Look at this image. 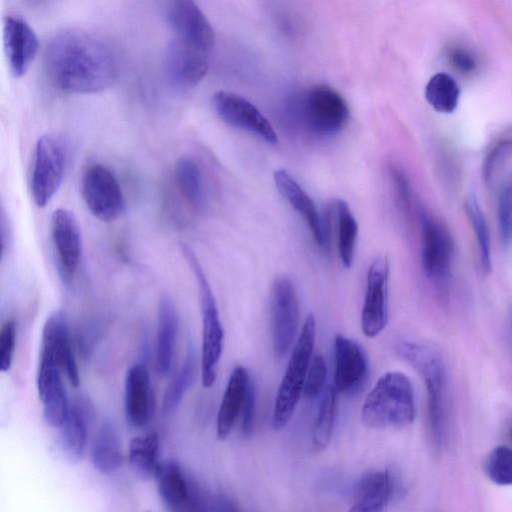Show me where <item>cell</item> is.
<instances>
[{
	"instance_id": "cell-1",
	"label": "cell",
	"mask_w": 512,
	"mask_h": 512,
	"mask_svg": "<svg viewBox=\"0 0 512 512\" xmlns=\"http://www.w3.org/2000/svg\"><path fill=\"white\" fill-rule=\"evenodd\" d=\"M44 67L58 90L90 94L113 85L119 62L114 48L102 37L70 29L57 33L46 44Z\"/></svg>"
},
{
	"instance_id": "cell-2",
	"label": "cell",
	"mask_w": 512,
	"mask_h": 512,
	"mask_svg": "<svg viewBox=\"0 0 512 512\" xmlns=\"http://www.w3.org/2000/svg\"><path fill=\"white\" fill-rule=\"evenodd\" d=\"M396 353L425 383L430 437L434 448L440 450L447 433V373L444 359L435 347L410 340L400 342L396 346Z\"/></svg>"
},
{
	"instance_id": "cell-3",
	"label": "cell",
	"mask_w": 512,
	"mask_h": 512,
	"mask_svg": "<svg viewBox=\"0 0 512 512\" xmlns=\"http://www.w3.org/2000/svg\"><path fill=\"white\" fill-rule=\"evenodd\" d=\"M415 417L412 383L398 371L386 372L377 380L361 409L362 423L371 429L403 428Z\"/></svg>"
},
{
	"instance_id": "cell-4",
	"label": "cell",
	"mask_w": 512,
	"mask_h": 512,
	"mask_svg": "<svg viewBox=\"0 0 512 512\" xmlns=\"http://www.w3.org/2000/svg\"><path fill=\"white\" fill-rule=\"evenodd\" d=\"M315 338V318L309 314L294 344L277 391L272 414V427L275 431L283 429L289 423L303 393L309 364L313 356Z\"/></svg>"
},
{
	"instance_id": "cell-5",
	"label": "cell",
	"mask_w": 512,
	"mask_h": 512,
	"mask_svg": "<svg viewBox=\"0 0 512 512\" xmlns=\"http://www.w3.org/2000/svg\"><path fill=\"white\" fill-rule=\"evenodd\" d=\"M181 251L196 279L202 316L201 376L205 388L211 387L216 379L217 367L221 358L224 331L217 303L198 258L185 244Z\"/></svg>"
},
{
	"instance_id": "cell-6",
	"label": "cell",
	"mask_w": 512,
	"mask_h": 512,
	"mask_svg": "<svg viewBox=\"0 0 512 512\" xmlns=\"http://www.w3.org/2000/svg\"><path fill=\"white\" fill-rule=\"evenodd\" d=\"M166 15L173 37L171 46L203 55H211L213 29L193 0H168Z\"/></svg>"
},
{
	"instance_id": "cell-7",
	"label": "cell",
	"mask_w": 512,
	"mask_h": 512,
	"mask_svg": "<svg viewBox=\"0 0 512 512\" xmlns=\"http://www.w3.org/2000/svg\"><path fill=\"white\" fill-rule=\"evenodd\" d=\"M300 118L311 132L330 136L340 132L349 119L345 99L332 87L319 84L309 88L298 103Z\"/></svg>"
},
{
	"instance_id": "cell-8",
	"label": "cell",
	"mask_w": 512,
	"mask_h": 512,
	"mask_svg": "<svg viewBox=\"0 0 512 512\" xmlns=\"http://www.w3.org/2000/svg\"><path fill=\"white\" fill-rule=\"evenodd\" d=\"M66 150L60 138L44 134L36 142L30 188L35 204L45 207L59 189L65 172Z\"/></svg>"
},
{
	"instance_id": "cell-9",
	"label": "cell",
	"mask_w": 512,
	"mask_h": 512,
	"mask_svg": "<svg viewBox=\"0 0 512 512\" xmlns=\"http://www.w3.org/2000/svg\"><path fill=\"white\" fill-rule=\"evenodd\" d=\"M62 366L53 343L42 336L39 366L37 372V389L43 405L46 423L54 428L63 424L70 402L62 381Z\"/></svg>"
},
{
	"instance_id": "cell-10",
	"label": "cell",
	"mask_w": 512,
	"mask_h": 512,
	"mask_svg": "<svg viewBox=\"0 0 512 512\" xmlns=\"http://www.w3.org/2000/svg\"><path fill=\"white\" fill-rule=\"evenodd\" d=\"M81 193L88 210L101 221H114L125 209V199L117 177L101 163H93L84 171Z\"/></svg>"
},
{
	"instance_id": "cell-11",
	"label": "cell",
	"mask_w": 512,
	"mask_h": 512,
	"mask_svg": "<svg viewBox=\"0 0 512 512\" xmlns=\"http://www.w3.org/2000/svg\"><path fill=\"white\" fill-rule=\"evenodd\" d=\"M159 496L171 511L221 510L223 495H206L187 478L180 466L169 461L162 464L156 477Z\"/></svg>"
},
{
	"instance_id": "cell-12",
	"label": "cell",
	"mask_w": 512,
	"mask_h": 512,
	"mask_svg": "<svg viewBox=\"0 0 512 512\" xmlns=\"http://www.w3.org/2000/svg\"><path fill=\"white\" fill-rule=\"evenodd\" d=\"M299 324V304L289 277L274 279L270 292V325L275 355L281 358L291 349Z\"/></svg>"
},
{
	"instance_id": "cell-13",
	"label": "cell",
	"mask_w": 512,
	"mask_h": 512,
	"mask_svg": "<svg viewBox=\"0 0 512 512\" xmlns=\"http://www.w3.org/2000/svg\"><path fill=\"white\" fill-rule=\"evenodd\" d=\"M421 225V265L424 274L436 283L448 280L454 252L452 236L442 221L422 211Z\"/></svg>"
},
{
	"instance_id": "cell-14",
	"label": "cell",
	"mask_w": 512,
	"mask_h": 512,
	"mask_svg": "<svg viewBox=\"0 0 512 512\" xmlns=\"http://www.w3.org/2000/svg\"><path fill=\"white\" fill-rule=\"evenodd\" d=\"M211 104L214 112L226 124L254 134L269 144L278 143L277 133L271 123L242 96L218 91L212 96Z\"/></svg>"
},
{
	"instance_id": "cell-15",
	"label": "cell",
	"mask_w": 512,
	"mask_h": 512,
	"mask_svg": "<svg viewBox=\"0 0 512 512\" xmlns=\"http://www.w3.org/2000/svg\"><path fill=\"white\" fill-rule=\"evenodd\" d=\"M389 262L378 257L367 272L366 292L361 311V329L365 336L376 337L388 323Z\"/></svg>"
},
{
	"instance_id": "cell-16",
	"label": "cell",
	"mask_w": 512,
	"mask_h": 512,
	"mask_svg": "<svg viewBox=\"0 0 512 512\" xmlns=\"http://www.w3.org/2000/svg\"><path fill=\"white\" fill-rule=\"evenodd\" d=\"M50 230L60 275L68 282L76 274L82 257L77 219L71 211L58 208L51 215Z\"/></svg>"
},
{
	"instance_id": "cell-17",
	"label": "cell",
	"mask_w": 512,
	"mask_h": 512,
	"mask_svg": "<svg viewBox=\"0 0 512 512\" xmlns=\"http://www.w3.org/2000/svg\"><path fill=\"white\" fill-rule=\"evenodd\" d=\"M334 387L338 393L351 395L364 385L369 364L365 351L355 340L338 334L334 340Z\"/></svg>"
},
{
	"instance_id": "cell-18",
	"label": "cell",
	"mask_w": 512,
	"mask_h": 512,
	"mask_svg": "<svg viewBox=\"0 0 512 512\" xmlns=\"http://www.w3.org/2000/svg\"><path fill=\"white\" fill-rule=\"evenodd\" d=\"M4 46L10 73L20 78L28 71L39 48L37 35L22 18H4Z\"/></svg>"
},
{
	"instance_id": "cell-19",
	"label": "cell",
	"mask_w": 512,
	"mask_h": 512,
	"mask_svg": "<svg viewBox=\"0 0 512 512\" xmlns=\"http://www.w3.org/2000/svg\"><path fill=\"white\" fill-rule=\"evenodd\" d=\"M403 486L392 471L376 470L367 473L359 481L352 507V512H378L401 493Z\"/></svg>"
},
{
	"instance_id": "cell-20",
	"label": "cell",
	"mask_w": 512,
	"mask_h": 512,
	"mask_svg": "<svg viewBox=\"0 0 512 512\" xmlns=\"http://www.w3.org/2000/svg\"><path fill=\"white\" fill-rule=\"evenodd\" d=\"M125 414L134 427L145 426L152 414V390L147 367L133 364L125 378Z\"/></svg>"
},
{
	"instance_id": "cell-21",
	"label": "cell",
	"mask_w": 512,
	"mask_h": 512,
	"mask_svg": "<svg viewBox=\"0 0 512 512\" xmlns=\"http://www.w3.org/2000/svg\"><path fill=\"white\" fill-rule=\"evenodd\" d=\"M273 177L279 193L303 217L315 243L319 246L325 245L327 237L325 226H323L319 212L311 197L286 170H276Z\"/></svg>"
},
{
	"instance_id": "cell-22",
	"label": "cell",
	"mask_w": 512,
	"mask_h": 512,
	"mask_svg": "<svg viewBox=\"0 0 512 512\" xmlns=\"http://www.w3.org/2000/svg\"><path fill=\"white\" fill-rule=\"evenodd\" d=\"M245 367L238 365L232 370L217 415V437L225 440L241 416L247 390L251 382Z\"/></svg>"
},
{
	"instance_id": "cell-23",
	"label": "cell",
	"mask_w": 512,
	"mask_h": 512,
	"mask_svg": "<svg viewBox=\"0 0 512 512\" xmlns=\"http://www.w3.org/2000/svg\"><path fill=\"white\" fill-rule=\"evenodd\" d=\"M178 324V311L173 299L162 295L158 303L156 342V369L161 376L171 369Z\"/></svg>"
},
{
	"instance_id": "cell-24",
	"label": "cell",
	"mask_w": 512,
	"mask_h": 512,
	"mask_svg": "<svg viewBox=\"0 0 512 512\" xmlns=\"http://www.w3.org/2000/svg\"><path fill=\"white\" fill-rule=\"evenodd\" d=\"M90 416L88 402L79 399L70 403L68 414L60 427V440L64 452L72 460H78L85 451Z\"/></svg>"
},
{
	"instance_id": "cell-25",
	"label": "cell",
	"mask_w": 512,
	"mask_h": 512,
	"mask_svg": "<svg viewBox=\"0 0 512 512\" xmlns=\"http://www.w3.org/2000/svg\"><path fill=\"white\" fill-rule=\"evenodd\" d=\"M42 336L47 337L54 345L59 360L70 383L79 386V371L72 349L67 319L62 311H55L46 320Z\"/></svg>"
},
{
	"instance_id": "cell-26",
	"label": "cell",
	"mask_w": 512,
	"mask_h": 512,
	"mask_svg": "<svg viewBox=\"0 0 512 512\" xmlns=\"http://www.w3.org/2000/svg\"><path fill=\"white\" fill-rule=\"evenodd\" d=\"M94 467L103 474L115 472L122 463V451L118 432L110 422H104L96 436L91 449Z\"/></svg>"
},
{
	"instance_id": "cell-27",
	"label": "cell",
	"mask_w": 512,
	"mask_h": 512,
	"mask_svg": "<svg viewBox=\"0 0 512 512\" xmlns=\"http://www.w3.org/2000/svg\"><path fill=\"white\" fill-rule=\"evenodd\" d=\"M176 187L183 199L192 207H200L203 201V180L200 167L194 158L183 155L174 167Z\"/></svg>"
},
{
	"instance_id": "cell-28",
	"label": "cell",
	"mask_w": 512,
	"mask_h": 512,
	"mask_svg": "<svg viewBox=\"0 0 512 512\" xmlns=\"http://www.w3.org/2000/svg\"><path fill=\"white\" fill-rule=\"evenodd\" d=\"M132 466L146 477H157L162 463L159 461V436L155 432L137 436L129 446Z\"/></svg>"
},
{
	"instance_id": "cell-29",
	"label": "cell",
	"mask_w": 512,
	"mask_h": 512,
	"mask_svg": "<svg viewBox=\"0 0 512 512\" xmlns=\"http://www.w3.org/2000/svg\"><path fill=\"white\" fill-rule=\"evenodd\" d=\"M465 210L475 234L481 271L487 275L492 270L491 239L485 215L474 194L467 198Z\"/></svg>"
},
{
	"instance_id": "cell-30",
	"label": "cell",
	"mask_w": 512,
	"mask_h": 512,
	"mask_svg": "<svg viewBox=\"0 0 512 512\" xmlns=\"http://www.w3.org/2000/svg\"><path fill=\"white\" fill-rule=\"evenodd\" d=\"M338 228V252L344 267L350 268L353 264L358 224L346 201L337 199L335 203Z\"/></svg>"
},
{
	"instance_id": "cell-31",
	"label": "cell",
	"mask_w": 512,
	"mask_h": 512,
	"mask_svg": "<svg viewBox=\"0 0 512 512\" xmlns=\"http://www.w3.org/2000/svg\"><path fill=\"white\" fill-rule=\"evenodd\" d=\"M460 89L448 74L437 73L428 81L425 98L430 106L440 113H451L458 105Z\"/></svg>"
},
{
	"instance_id": "cell-32",
	"label": "cell",
	"mask_w": 512,
	"mask_h": 512,
	"mask_svg": "<svg viewBox=\"0 0 512 512\" xmlns=\"http://www.w3.org/2000/svg\"><path fill=\"white\" fill-rule=\"evenodd\" d=\"M197 373V358L194 348L188 349L185 361L183 362L178 374L167 387L163 408L164 411L170 413L174 411L181 403L184 395L194 384Z\"/></svg>"
},
{
	"instance_id": "cell-33",
	"label": "cell",
	"mask_w": 512,
	"mask_h": 512,
	"mask_svg": "<svg viewBox=\"0 0 512 512\" xmlns=\"http://www.w3.org/2000/svg\"><path fill=\"white\" fill-rule=\"evenodd\" d=\"M338 391L330 386L323 395L312 431V442L316 449H325L332 436L336 415Z\"/></svg>"
},
{
	"instance_id": "cell-34",
	"label": "cell",
	"mask_w": 512,
	"mask_h": 512,
	"mask_svg": "<svg viewBox=\"0 0 512 512\" xmlns=\"http://www.w3.org/2000/svg\"><path fill=\"white\" fill-rule=\"evenodd\" d=\"M484 471L494 484L512 485V448L505 445L493 448L485 459Z\"/></svg>"
},
{
	"instance_id": "cell-35",
	"label": "cell",
	"mask_w": 512,
	"mask_h": 512,
	"mask_svg": "<svg viewBox=\"0 0 512 512\" xmlns=\"http://www.w3.org/2000/svg\"><path fill=\"white\" fill-rule=\"evenodd\" d=\"M497 213L501 242L507 248L512 243V176L499 192Z\"/></svg>"
},
{
	"instance_id": "cell-36",
	"label": "cell",
	"mask_w": 512,
	"mask_h": 512,
	"mask_svg": "<svg viewBox=\"0 0 512 512\" xmlns=\"http://www.w3.org/2000/svg\"><path fill=\"white\" fill-rule=\"evenodd\" d=\"M327 377V366L322 355L312 356L309 364L303 394L312 399L317 397L324 389Z\"/></svg>"
},
{
	"instance_id": "cell-37",
	"label": "cell",
	"mask_w": 512,
	"mask_h": 512,
	"mask_svg": "<svg viewBox=\"0 0 512 512\" xmlns=\"http://www.w3.org/2000/svg\"><path fill=\"white\" fill-rule=\"evenodd\" d=\"M16 345V324L13 319L5 321L0 330V370L8 372L13 363Z\"/></svg>"
},
{
	"instance_id": "cell-38",
	"label": "cell",
	"mask_w": 512,
	"mask_h": 512,
	"mask_svg": "<svg viewBox=\"0 0 512 512\" xmlns=\"http://www.w3.org/2000/svg\"><path fill=\"white\" fill-rule=\"evenodd\" d=\"M511 151L512 138L499 139L489 149L482 165V176L484 181L489 182L492 179L495 169Z\"/></svg>"
},
{
	"instance_id": "cell-39",
	"label": "cell",
	"mask_w": 512,
	"mask_h": 512,
	"mask_svg": "<svg viewBox=\"0 0 512 512\" xmlns=\"http://www.w3.org/2000/svg\"><path fill=\"white\" fill-rule=\"evenodd\" d=\"M391 179L396 198L401 210L409 215L411 213V191L406 174L398 167H391Z\"/></svg>"
},
{
	"instance_id": "cell-40",
	"label": "cell",
	"mask_w": 512,
	"mask_h": 512,
	"mask_svg": "<svg viewBox=\"0 0 512 512\" xmlns=\"http://www.w3.org/2000/svg\"><path fill=\"white\" fill-rule=\"evenodd\" d=\"M255 399V386L253 381L251 380L240 416L241 432L244 436H249L253 430L255 416Z\"/></svg>"
},
{
	"instance_id": "cell-41",
	"label": "cell",
	"mask_w": 512,
	"mask_h": 512,
	"mask_svg": "<svg viewBox=\"0 0 512 512\" xmlns=\"http://www.w3.org/2000/svg\"><path fill=\"white\" fill-rule=\"evenodd\" d=\"M448 59L456 70L464 74L472 73L477 66L473 55L459 47L450 49Z\"/></svg>"
},
{
	"instance_id": "cell-42",
	"label": "cell",
	"mask_w": 512,
	"mask_h": 512,
	"mask_svg": "<svg viewBox=\"0 0 512 512\" xmlns=\"http://www.w3.org/2000/svg\"><path fill=\"white\" fill-rule=\"evenodd\" d=\"M507 327H508V342H509L510 352L512 354V304H511V306L509 308V312H508Z\"/></svg>"
},
{
	"instance_id": "cell-43",
	"label": "cell",
	"mask_w": 512,
	"mask_h": 512,
	"mask_svg": "<svg viewBox=\"0 0 512 512\" xmlns=\"http://www.w3.org/2000/svg\"><path fill=\"white\" fill-rule=\"evenodd\" d=\"M508 437H509V439H510V441L512 443V425L508 429Z\"/></svg>"
}]
</instances>
